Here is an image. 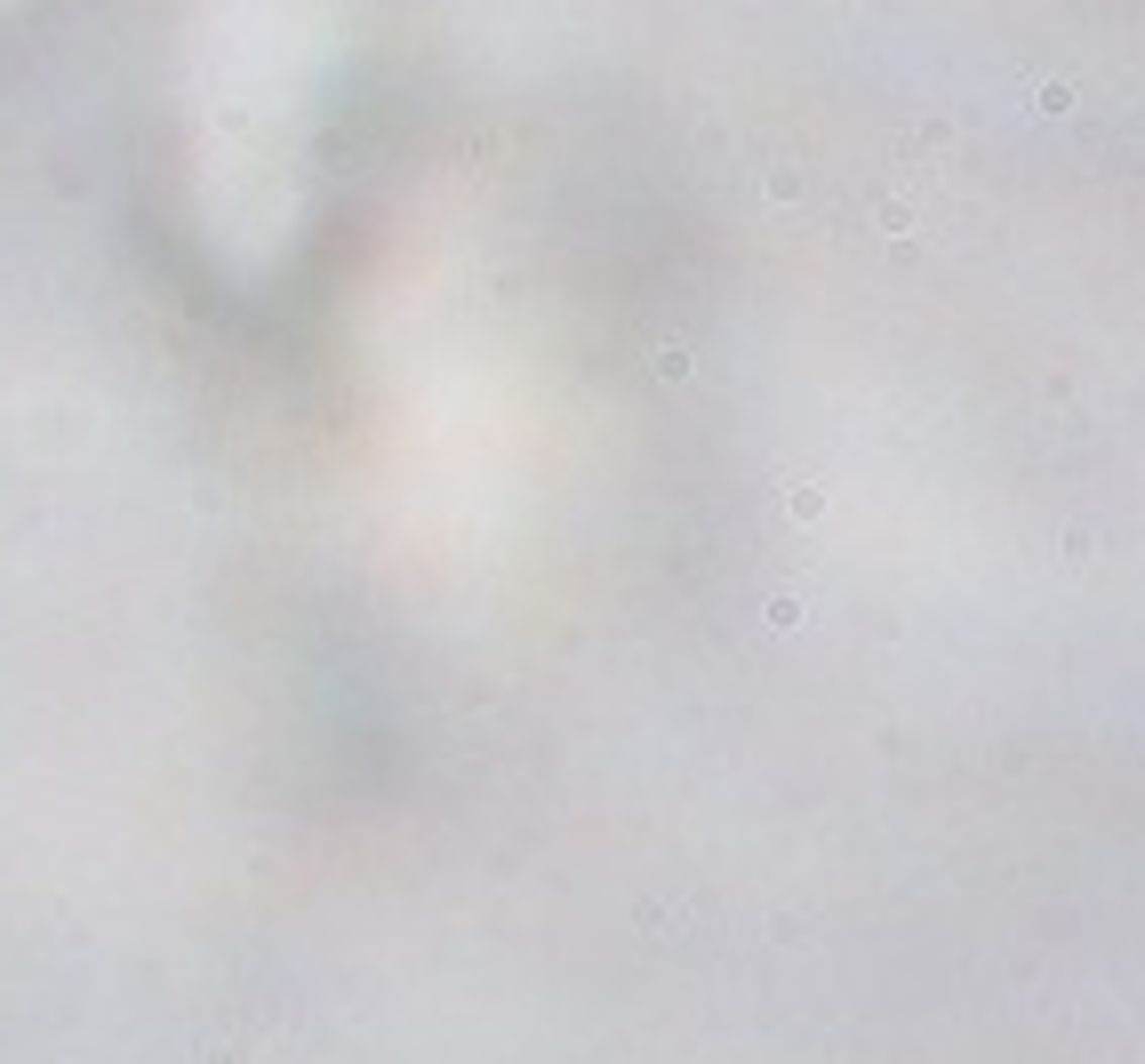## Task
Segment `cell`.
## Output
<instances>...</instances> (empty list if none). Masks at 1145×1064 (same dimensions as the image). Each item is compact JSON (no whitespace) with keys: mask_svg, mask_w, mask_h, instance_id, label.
I'll use <instances>...</instances> for the list:
<instances>
[{"mask_svg":"<svg viewBox=\"0 0 1145 1064\" xmlns=\"http://www.w3.org/2000/svg\"><path fill=\"white\" fill-rule=\"evenodd\" d=\"M786 513H794V521H817V513H825V497H817V481H794V489H786Z\"/></svg>","mask_w":1145,"mask_h":1064,"instance_id":"cell-1","label":"cell"},{"mask_svg":"<svg viewBox=\"0 0 1145 1064\" xmlns=\"http://www.w3.org/2000/svg\"><path fill=\"white\" fill-rule=\"evenodd\" d=\"M657 377H689V344H657Z\"/></svg>","mask_w":1145,"mask_h":1064,"instance_id":"cell-2","label":"cell"}]
</instances>
